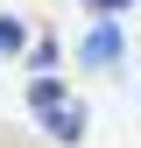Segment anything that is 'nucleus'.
<instances>
[{"instance_id": "f257e3e1", "label": "nucleus", "mask_w": 141, "mask_h": 148, "mask_svg": "<svg viewBox=\"0 0 141 148\" xmlns=\"http://www.w3.org/2000/svg\"><path fill=\"white\" fill-rule=\"evenodd\" d=\"M28 113L42 120L49 141H78V134H85V106L70 99L57 78H35V85H28Z\"/></svg>"}, {"instance_id": "f03ea898", "label": "nucleus", "mask_w": 141, "mask_h": 148, "mask_svg": "<svg viewBox=\"0 0 141 148\" xmlns=\"http://www.w3.org/2000/svg\"><path fill=\"white\" fill-rule=\"evenodd\" d=\"M78 57L92 64V71H106V64H120V28H113V21H99V28L85 35V42H78Z\"/></svg>"}, {"instance_id": "7ed1b4c3", "label": "nucleus", "mask_w": 141, "mask_h": 148, "mask_svg": "<svg viewBox=\"0 0 141 148\" xmlns=\"http://www.w3.org/2000/svg\"><path fill=\"white\" fill-rule=\"evenodd\" d=\"M21 42H28V28L14 21V14H0V57H14V49H21Z\"/></svg>"}, {"instance_id": "20e7f679", "label": "nucleus", "mask_w": 141, "mask_h": 148, "mask_svg": "<svg viewBox=\"0 0 141 148\" xmlns=\"http://www.w3.org/2000/svg\"><path fill=\"white\" fill-rule=\"evenodd\" d=\"M99 7H106V14H113V7H134V0H99Z\"/></svg>"}]
</instances>
